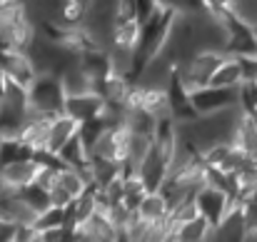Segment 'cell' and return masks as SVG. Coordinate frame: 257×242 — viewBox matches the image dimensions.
<instances>
[{"label":"cell","instance_id":"1","mask_svg":"<svg viewBox=\"0 0 257 242\" xmlns=\"http://www.w3.org/2000/svg\"><path fill=\"white\" fill-rule=\"evenodd\" d=\"M225 55L227 53H220V50H195L177 63V75L190 92L197 87H205L210 85L217 65L225 60Z\"/></svg>","mask_w":257,"mask_h":242},{"label":"cell","instance_id":"2","mask_svg":"<svg viewBox=\"0 0 257 242\" xmlns=\"http://www.w3.org/2000/svg\"><path fill=\"white\" fill-rule=\"evenodd\" d=\"M28 95H30V105L45 115L55 117V115L65 112L68 92L63 87V78L55 73H38V78L28 87Z\"/></svg>","mask_w":257,"mask_h":242},{"label":"cell","instance_id":"3","mask_svg":"<svg viewBox=\"0 0 257 242\" xmlns=\"http://www.w3.org/2000/svg\"><path fill=\"white\" fill-rule=\"evenodd\" d=\"M192 105L197 115H212V112L240 105V90L222 87V85H205V87L192 90Z\"/></svg>","mask_w":257,"mask_h":242},{"label":"cell","instance_id":"4","mask_svg":"<svg viewBox=\"0 0 257 242\" xmlns=\"http://www.w3.org/2000/svg\"><path fill=\"white\" fill-rule=\"evenodd\" d=\"M232 195L217 185H205L202 190L195 192V205L200 210V215H205L215 227L222 222V217L227 215V210L232 207Z\"/></svg>","mask_w":257,"mask_h":242},{"label":"cell","instance_id":"5","mask_svg":"<svg viewBox=\"0 0 257 242\" xmlns=\"http://www.w3.org/2000/svg\"><path fill=\"white\" fill-rule=\"evenodd\" d=\"M0 65L5 68V73L10 75V80L20 82L25 87H30L33 80L38 78V68H35L33 58L28 55V50H23V48L0 50Z\"/></svg>","mask_w":257,"mask_h":242},{"label":"cell","instance_id":"6","mask_svg":"<svg viewBox=\"0 0 257 242\" xmlns=\"http://www.w3.org/2000/svg\"><path fill=\"white\" fill-rule=\"evenodd\" d=\"M40 175V165L35 158H28V160H15L8 162L0 167V187H8V190H20L30 182H35Z\"/></svg>","mask_w":257,"mask_h":242},{"label":"cell","instance_id":"7","mask_svg":"<svg viewBox=\"0 0 257 242\" xmlns=\"http://www.w3.org/2000/svg\"><path fill=\"white\" fill-rule=\"evenodd\" d=\"M105 110V97L92 90V92H83V95H68L65 100V112L73 115L78 123H85L90 117H97Z\"/></svg>","mask_w":257,"mask_h":242},{"label":"cell","instance_id":"8","mask_svg":"<svg viewBox=\"0 0 257 242\" xmlns=\"http://www.w3.org/2000/svg\"><path fill=\"white\" fill-rule=\"evenodd\" d=\"M78 130H80V123H78L73 115H68V112L55 115V117H53V123H50V133H48L45 148H48V150L60 153V150H63V145H65L73 135H78Z\"/></svg>","mask_w":257,"mask_h":242},{"label":"cell","instance_id":"9","mask_svg":"<svg viewBox=\"0 0 257 242\" xmlns=\"http://www.w3.org/2000/svg\"><path fill=\"white\" fill-rule=\"evenodd\" d=\"M170 210H172L170 202H168V197H165L160 190H150V192L143 197L140 207H138L140 217H143L145 222H150V225L165 222V220L170 217Z\"/></svg>","mask_w":257,"mask_h":242},{"label":"cell","instance_id":"10","mask_svg":"<svg viewBox=\"0 0 257 242\" xmlns=\"http://www.w3.org/2000/svg\"><path fill=\"white\" fill-rule=\"evenodd\" d=\"M175 240L180 242H202V240H215V225L205 217V215H197L187 222H182L177 227V235Z\"/></svg>","mask_w":257,"mask_h":242},{"label":"cell","instance_id":"11","mask_svg":"<svg viewBox=\"0 0 257 242\" xmlns=\"http://www.w3.org/2000/svg\"><path fill=\"white\" fill-rule=\"evenodd\" d=\"M60 158L65 160V165H68V167H78V170H83V172H85L87 167H90L92 150L87 148L85 140H83V138H80V133H78V135H73V138L63 145Z\"/></svg>","mask_w":257,"mask_h":242},{"label":"cell","instance_id":"12","mask_svg":"<svg viewBox=\"0 0 257 242\" xmlns=\"http://www.w3.org/2000/svg\"><path fill=\"white\" fill-rule=\"evenodd\" d=\"M140 38H143V23L140 20H122V23H115L110 45L138 50L140 48Z\"/></svg>","mask_w":257,"mask_h":242},{"label":"cell","instance_id":"13","mask_svg":"<svg viewBox=\"0 0 257 242\" xmlns=\"http://www.w3.org/2000/svg\"><path fill=\"white\" fill-rule=\"evenodd\" d=\"M242 65H240V58L237 55H225V60L217 65L215 75L210 85H222V87H240L242 85Z\"/></svg>","mask_w":257,"mask_h":242},{"label":"cell","instance_id":"14","mask_svg":"<svg viewBox=\"0 0 257 242\" xmlns=\"http://www.w3.org/2000/svg\"><path fill=\"white\" fill-rule=\"evenodd\" d=\"M60 78H63V87H65L68 95H83V92H92V90H95L92 78L80 68V60H78L75 65H70Z\"/></svg>","mask_w":257,"mask_h":242},{"label":"cell","instance_id":"15","mask_svg":"<svg viewBox=\"0 0 257 242\" xmlns=\"http://www.w3.org/2000/svg\"><path fill=\"white\" fill-rule=\"evenodd\" d=\"M15 235H18V222L0 215V242H15Z\"/></svg>","mask_w":257,"mask_h":242},{"label":"cell","instance_id":"16","mask_svg":"<svg viewBox=\"0 0 257 242\" xmlns=\"http://www.w3.org/2000/svg\"><path fill=\"white\" fill-rule=\"evenodd\" d=\"M8 85H10V75L5 73V68L0 65V97L5 95V90H8Z\"/></svg>","mask_w":257,"mask_h":242},{"label":"cell","instance_id":"17","mask_svg":"<svg viewBox=\"0 0 257 242\" xmlns=\"http://www.w3.org/2000/svg\"><path fill=\"white\" fill-rule=\"evenodd\" d=\"M3 143H5V135H3V133H0V148H3Z\"/></svg>","mask_w":257,"mask_h":242},{"label":"cell","instance_id":"18","mask_svg":"<svg viewBox=\"0 0 257 242\" xmlns=\"http://www.w3.org/2000/svg\"><path fill=\"white\" fill-rule=\"evenodd\" d=\"M232 3H240V0H232Z\"/></svg>","mask_w":257,"mask_h":242},{"label":"cell","instance_id":"19","mask_svg":"<svg viewBox=\"0 0 257 242\" xmlns=\"http://www.w3.org/2000/svg\"><path fill=\"white\" fill-rule=\"evenodd\" d=\"M255 33H257V25H255Z\"/></svg>","mask_w":257,"mask_h":242}]
</instances>
